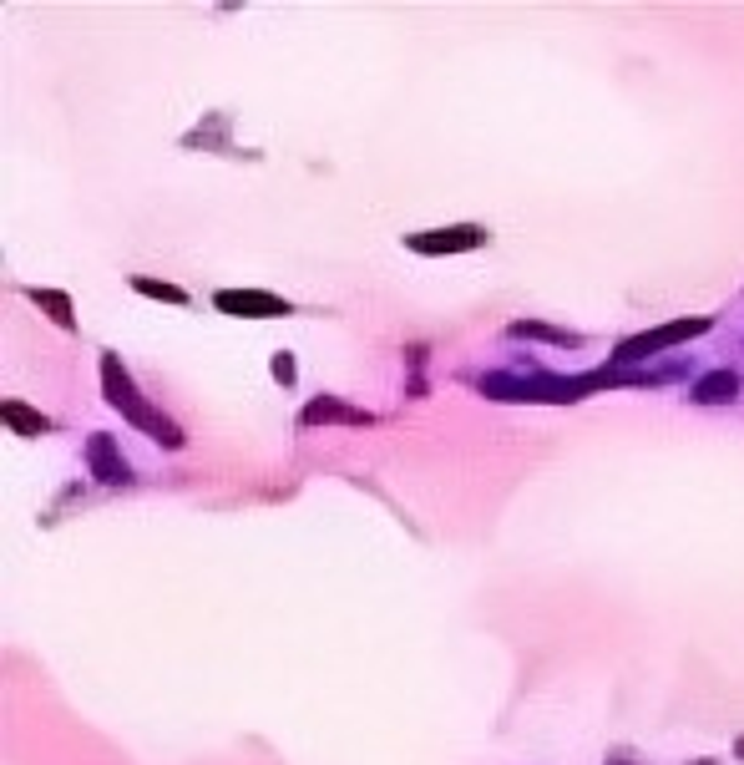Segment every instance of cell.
<instances>
[{
    "instance_id": "cell-1",
    "label": "cell",
    "mask_w": 744,
    "mask_h": 765,
    "mask_svg": "<svg viewBox=\"0 0 744 765\" xmlns=\"http://www.w3.org/2000/svg\"><path fill=\"white\" fill-rule=\"evenodd\" d=\"M102 391H107V406L112 411H122L137 431H147L157 446H168V451H178L183 446V431L162 416V411H152L147 401H142V391H137V380H132V370L122 365V355H112V350H102Z\"/></svg>"
},
{
    "instance_id": "cell-2",
    "label": "cell",
    "mask_w": 744,
    "mask_h": 765,
    "mask_svg": "<svg viewBox=\"0 0 744 765\" xmlns=\"http://www.w3.org/2000/svg\"><path fill=\"white\" fill-rule=\"evenodd\" d=\"M714 320H674V325H658V330H643V335H628L623 345H618V365H633V360H648V355H658V350H669V345H684V340H694V335H704Z\"/></svg>"
},
{
    "instance_id": "cell-3",
    "label": "cell",
    "mask_w": 744,
    "mask_h": 765,
    "mask_svg": "<svg viewBox=\"0 0 744 765\" xmlns=\"http://www.w3.org/2000/svg\"><path fill=\"white\" fill-rule=\"evenodd\" d=\"M491 234L481 223H451V228H426V234H405L410 254H471L481 249Z\"/></svg>"
},
{
    "instance_id": "cell-4",
    "label": "cell",
    "mask_w": 744,
    "mask_h": 765,
    "mask_svg": "<svg viewBox=\"0 0 744 765\" xmlns=\"http://www.w3.org/2000/svg\"><path fill=\"white\" fill-rule=\"evenodd\" d=\"M213 310L238 315V320H284V315H294V304L279 294H264V289H218Z\"/></svg>"
},
{
    "instance_id": "cell-5",
    "label": "cell",
    "mask_w": 744,
    "mask_h": 765,
    "mask_svg": "<svg viewBox=\"0 0 744 765\" xmlns=\"http://www.w3.org/2000/svg\"><path fill=\"white\" fill-rule=\"evenodd\" d=\"M87 467H92V477L107 482V487H127V482H132L127 456H122L117 436H107V431H97V436L87 441Z\"/></svg>"
},
{
    "instance_id": "cell-6",
    "label": "cell",
    "mask_w": 744,
    "mask_h": 765,
    "mask_svg": "<svg viewBox=\"0 0 744 765\" xmlns=\"http://www.w3.org/2000/svg\"><path fill=\"white\" fill-rule=\"evenodd\" d=\"M299 421H304V426H370L375 416L360 411V406H345L340 396H314V401L299 411Z\"/></svg>"
},
{
    "instance_id": "cell-7",
    "label": "cell",
    "mask_w": 744,
    "mask_h": 765,
    "mask_svg": "<svg viewBox=\"0 0 744 765\" xmlns=\"http://www.w3.org/2000/svg\"><path fill=\"white\" fill-rule=\"evenodd\" d=\"M734 391H739V375H734L729 365L694 380V401H699V406H724V401H734Z\"/></svg>"
},
{
    "instance_id": "cell-8",
    "label": "cell",
    "mask_w": 744,
    "mask_h": 765,
    "mask_svg": "<svg viewBox=\"0 0 744 765\" xmlns=\"http://www.w3.org/2000/svg\"><path fill=\"white\" fill-rule=\"evenodd\" d=\"M0 421H6L16 436H46L51 431V416H41V411H31L21 401H0Z\"/></svg>"
},
{
    "instance_id": "cell-9",
    "label": "cell",
    "mask_w": 744,
    "mask_h": 765,
    "mask_svg": "<svg viewBox=\"0 0 744 765\" xmlns=\"http://www.w3.org/2000/svg\"><path fill=\"white\" fill-rule=\"evenodd\" d=\"M512 340H547V345H562V350H577V345H583V335L557 330V325H542V320H517V325H512Z\"/></svg>"
},
{
    "instance_id": "cell-10",
    "label": "cell",
    "mask_w": 744,
    "mask_h": 765,
    "mask_svg": "<svg viewBox=\"0 0 744 765\" xmlns=\"http://www.w3.org/2000/svg\"><path fill=\"white\" fill-rule=\"evenodd\" d=\"M31 299H36L41 310L51 315V325H56V330H76V315H71V294H61V289H31Z\"/></svg>"
},
{
    "instance_id": "cell-11",
    "label": "cell",
    "mask_w": 744,
    "mask_h": 765,
    "mask_svg": "<svg viewBox=\"0 0 744 765\" xmlns=\"http://www.w3.org/2000/svg\"><path fill=\"white\" fill-rule=\"evenodd\" d=\"M132 289H137V294H147V299H162V304H188V294H183L178 284H168V279H142V274H137V279H132Z\"/></svg>"
},
{
    "instance_id": "cell-12",
    "label": "cell",
    "mask_w": 744,
    "mask_h": 765,
    "mask_svg": "<svg viewBox=\"0 0 744 765\" xmlns=\"http://www.w3.org/2000/svg\"><path fill=\"white\" fill-rule=\"evenodd\" d=\"M269 370H274V380H284V386H294V380H299V365H294V355H289V350H279Z\"/></svg>"
},
{
    "instance_id": "cell-13",
    "label": "cell",
    "mask_w": 744,
    "mask_h": 765,
    "mask_svg": "<svg viewBox=\"0 0 744 765\" xmlns=\"http://www.w3.org/2000/svg\"><path fill=\"white\" fill-rule=\"evenodd\" d=\"M734 755H739V760H744V735H739V740H734Z\"/></svg>"
},
{
    "instance_id": "cell-14",
    "label": "cell",
    "mask_w": 744,
    "mask_h": 765,
    "mask_svg": "<svg viewBox=\"0 0 744 765\" xmlns=\"http://www.w3.org/2000/svg\"><path fill=\"white\" fill-rule=\"evenodd\" d=\"M608 765H638V760H608Z\"/></svg>"
},
{
    "instance_id": "cell-15",
    "label": "cell",
    "mask_w": 744,
    "mask_h": 765,
    "mask_svg": "<svg viewBox=\"0 0 744 765\" xmlns=\"http://www.w3.org/2000/svg\"><path fill=\"white\" fill-rule=\"evenodd\" d=\"M699 765H719V760H699Z\"/></svg>"
}]
</instances>
